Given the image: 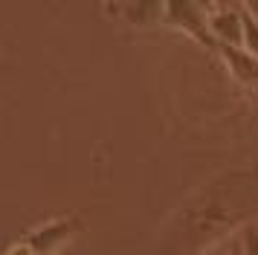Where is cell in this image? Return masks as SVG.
Segmentation results:
<instances>
[{"label":"cell","instance_id":"obj_7","mask_svg":"<svg viewBox=\"0 0 258 255\" xmlns=\"http://www.w3.org/2000/svg\"><path fill=\"white\" fill-rule=\"evenodd\" d=\"M6 255H32V249H29L24 241H18L15 246H9V249H6Z\"/></svg>","mask_w":258,"mask_h":255},{"label":"cell","instance_id":"obj_2","mask_svg":"<svg viewBox=\"0 0 258 255\" xmlns=\"http://www.w3.org/2000/svg\"><path fill=\"white\" fill-rule=\"evenodd\" d=\"M209 9V29L218 46H244V23H241V6L226 3H206Z\"/></svg>","mask_w":258,"mask_h":255},{"label":"cell","instance_id":"obj_5","mask_svg":"<svg viewBox=\"0 0 258 255\" xmlns=\"http://www.w3.org/2000/svg\"><path fill=\"white\" fill-rule=\"evenodd\" d=\"M241 23H244V49L252 58H258V21L241 6Z\"/></svg>","mask_w":258,"mask_h":255},{"label":"cell","instance_id":"obj_3","mask_svg":"<svg viewBox=\"0 0 258 255\" xmlns=\"http://www.w3.org/2000/svg\"><path fill=\"white\" fill-rule=\"evenodd\" d=\"M76 229H79V220L76 218H58V220H49L44 226L32 229L24 238V243L32 249V255H49V252H55Z\"/></svg>","mask_w":258,"mask_h":255},{"label":"cell","instance_id":"obj_4","mask_svg":"<svg viewBox=\"0 0 258 255\" xmlns=\"http://www.w3.org/2000/svg\"><path fill=\"white\" fill-rule=\"evenodd\" d=\"M223 64L229 67L235 79L249 90H258V58H252L244 46H218Z\"/></svg>","mask_w":258,"mask_h":255},{"label":"cell","instance_id":"obj_6","mask_svg":"<svg viewBox=\"0 0 258 255\" xmlns=\"http://www.w3.org/2000/svg\"><path fill=\"white\" fill-rule=\"evenodd\" d=\"M238 243H241V252L244 255H258V226L255 223H246L244 229H241Z\"/></svg>","mask_w":258,"mask_h":255},{"label":"cell","instance_id":"obj_9","mask_svg":"<svg viewBox=\"0 0 258 255\" xmlns=\"http://www.w3.org/2000/svg\"><path fill=\"white\" fill-rule=\"evenodd\" d=\"M232 255H244V252H241V243H238V238L232 241Z\"/></svg>","mask_w":258,"mask_h":255},{"label":"cell","instance_id":"obj_1","mask_svg":"<svg viewBox=\"0 0 258 255\" xmlns=\"http://www.w3.org/2000/svg\"><path fill=\"white\" fill-rule=\"evenodd\" d=\"M165 21L180 26L186 35H191L198 44H203L206 49H218L215 38L209 29V9L206 3H165Z\"/></svg>","mask_w":258,"mask_h":255},{"label":"cell","instance_id":"obj_8","mask_svg":"<svg viewBox=\"0 0 258 255\" xmlns=\"http://www.w3.org/2000/svg\"><path fill=\"white\" fill-rule=\"evenodd\" d=\"M206 255H232V241L229 243H218V246H212Z\"/></svg>","mask_w":258,"mask_h":255}]
</instances>
